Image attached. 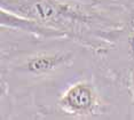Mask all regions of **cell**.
I'll return each instance as SVG.
<instances>
[{
    "instance_id": "cell-4",
    "label": "cell",
    "mask_w": 134,
    "mask_h": 120,
    "mask_svg": "<svg viewBox=\"0 0 134 120\" xmlns=\"http://www.w3.org/2000/svg\"><path fill=\"white\" fill-rule=\"evenodd\" d=\"M1 17V25L7 26L10 29L22 30V31L31 32L35 35L42 36L45 38H57V37H66V35L62 31H59L53 27L46 26L41 23H38L30 18H25L19 15H15L10 12H7L5 9H1L0 13Z\"/></svg>"
},
{
    "instance_id": "cell-2",
    "label": "cell",
    "mask_w": 134,
    "mask_h": 120,
    "mask_svg": "<svg viewBox=\"0 0 134 120\" xmlns=\"http://www.w3.org/2000/svg\"><path fill=\"white\" fill-rule=\"evenodd\" d=\"M59 105L64 112L77 117H91L101 112V102L95 87L87 81H79L66 89Z\"/></svg>"
},
{
    "instance_id": "cell-1",
    "label": "cell",
    "mask_w": 134,
    "mask_h": 120,
    "mask_svg": "<svg viewBox=\"0 0 134 120\" xmlns=\"http://www.w3.org/2000/svg\"><path fill=\"white\" fill-rule=\"evenodd\" d=\"M93 5L76 0H1V9L76 38L97 23Z\"/></svg>"
},
{
    "instance_id": "cell-3",
    "label": "cell",
    "mask_w": 134,
    "mask_h": 120,
    "mask_svg": "<svg viewBox=\"0 0 134 120\" xmlns=\"http://www.w3.org/2000/svg\"><path fill=\"white\" fill-rule=\"evenodd\" d=\"M71 53L68 52H46L28 57L22 65L23 70L33 76H46L68 66L72 62Z\"/></svg>"
},
{
    "instance_id": "cell-5",
    "label": "cell",
    "mask_w": 134,
    "mask_h": 120,
    "mask_svg": "<svg viewBox=\"0 0 134 120\" xmlns=\"http://www.w3.org/2000/svg\"><path fill=\"white\" fill-rule=\"evenodd\" d=\"M76 1H80V2H84V4H88V5H94V2L96 0H76Z\"/></svg>"
}]
</instances>
